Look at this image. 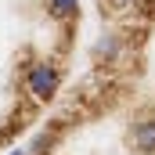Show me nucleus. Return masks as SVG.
I'll return each mask as SVG.
<instances>
[{
    "instance_id": "2",
    "label": "nucleus",
    "mask_w": 155,
    "mask_h": 155,
    "mask_svg": "<svg viewBox=\"0 0 155 155\" xmlns=\"http://www.w3.org/2000/svg\"><path fill=\"white\" fill-rule=\"evenodd\" d=\"M134 144H137V152L155 155V116H144L134 123Z\"/></svg>"
},
{
    "instance_id": "1",
    "label": "nucleus",
    "mask_w": 155,
    "mask_h": 155,
    "mask_svg": "<svg viewBox=\"0 0 155 155\" xmlns=\"http://www.w3.org/2000/svg\"><path fill=\"white\" fill-rule=\"evenodd\" d=\"M79 0H0V105L29 112L61 87Z\"/></svg>"
}]
</instances>
